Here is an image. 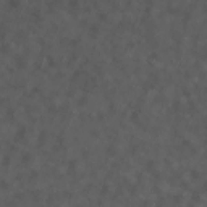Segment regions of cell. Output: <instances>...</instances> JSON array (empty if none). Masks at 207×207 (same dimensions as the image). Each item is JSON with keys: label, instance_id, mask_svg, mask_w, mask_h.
I'll list each match as a JSON object with an SVG mask.
<instances>
[{"label": "cell", "instance_id": "obj_2", "mask_svg": "<svg viewBox=\"0 0 207 207\" xmlns=\"http://www.w3.org/2000/svg\"><path fill=\"white\" fill-rule=\"evenodd\" d=\"M44 141H45V133L42 131V133H41V136L37 138V142H39V144H44Z\"/></svg>", "mask_w": 207, "mask_h": 207}, {"label": "cell", "instance_id": "obj_5", "mask_svg": "<svg viewBox=\"0 0 207 207\" xmlns=\"http://www.w3.org/2000/svg\"><path fill=\"white\" fill-rule=\"evenodd\" d=\"M204 188H206V189H207V183H206V185H204Z\"/></svg>", "mask_w": 207, "mask_h": 207}, {"label": "cell", "instance_id": "obj_3", "mask_svg": "<svg viewBox=\"0 0 207 207\" xmlns=\"http://www.w3.org/2000/svg\"><path fill=\"white\" fill-rule=\"evenodd\" d=\"M107 154H109V155H113V154H115V147L113 146H109V147H107Z\"/></svg>", "mask_w": 207, "mask_h": 207}, {"label": "cell", "instance_id": "obj_4", "mask_svg": "<svg viewBox=\"0 0 207 207\" xmlns=\"http://www.w3.org/2000/svg\"><path fill=\"white\" fill-rule=\"evenodd\" d=\"M191 176H194V178H197V176H199V172H191Z\"/></svg>", "mask_w": 207, "mask_h": 207}, {"label": "cell", "instance_id": "obj_1", "mask_svg": "<svg viewBox=\"0 0 207 207\" xmlns=\"http://www.w3.org/2000/svg\"><path fill=\"white\" fill-rule=\"evenodd\" d=\"M21 160H23V164L29 162V160H31V154H29V152H24V154H23V157H21Z\"/></svg>", "mask_w": 207, "mask_h": 207}]
</instances>
